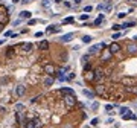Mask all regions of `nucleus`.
Here are the masks:
<instances>
[{
    "label": "nucleus",
    "instance_id": "1",
    "mask_svg": "<svg viewBox=\"0 0 137 128\" xmlns=\"http://www.w3.org/2000/svg\"><path fill=\"white\" fill-rule=\"evenodd\" d=\"M64 102H66L67 107H73L76 104V96L75 95H66L64 96Z\"/></svg>",
    "mask_w": 137,
    "mask_h": 128
},
{
    "label": "nucleus",
    "instance_id": "2",
    "mask_svg": "<svg viewBox=\"0 0 137 128\" xmlns=\"http://www.w3.org/2000/svg\"><path fill=\"white\" fill-rule=\"evenodd\" d=\"M44 72L47 73V75H53L55 73V66L53 64H46L44 66Z\"/></svg>",
    "mask_w": 137,
    "mask_h": 128
},
{
    "label": "nucleus",
    "instance_id": "3",
    "mask_svg": "<svg viewBox=\"0 0 137 128\" xmlns=\"http://www.w3.org/2000/svg\"><path fill=\"white\" fill-rule=\"evenodd\" d=\"M25 91H26V87H25V85H17V88H15V95H17V96H23V95H25Z\"/></svg>",
    "mask_w": 137,
    "mask_h": 128
},
{
    "label": "nucleus",
    "instance_id": "4",
    "mask_svg": "<svg viewBox=\"0 0 137 128\" xmlns=\"http://www.w3.org/2000/svg\"><path fill=\"white\" fill-rule=\"evenodd\" d=\"M108 50H110L111 53H116V52H119V50H120V46L117 44V43H111L110 47H108Z\"/></svg>",
    "mask_w": 137,
    "mask_h": 128
},
{
    "label": "nucleus",
    "instance_id": "5",
    "mask_svg": "<svg viewBox=\"0 0 137 128\" xmlns=\"http://www.w3.org/2000/svg\"><path fill=\"white\" fill-rule=\"evenodd\" d=\"M6 18H8V14H6V9H5V8H0V23H3V22H6Z\"/></svg>",
    "mask_w": 137,
    "mask_h": 128
},
{
    "label": "nucleus",
    "instance_id": "6",
    "mask_svg": "<svg viewBox=\"0 0 137 128\" xmlns=\"http://www.w3.org/2000/svg\"><path fill=\"white\" fill-rule=\"evenodd\" d=\"M20 47H22L23 52H26V53H29V52L32 50V44H31V43H23V44H20Z\"/></svg>",
    "mask_w": 137,
    "mask_h": 128
},
{
    "label": "nucleus",
    "instance_id": "7",
    "mask_svg": "<svg viewBox=\"0 0 137 128\" xmlns=\"http://www.w3.org/2000/svg\"><path fill=\"white\" fill-rule=\"evenodd\" d=\"M101 47H104V44H93V46L88 49V52H90V53H96V52L99 50Z\"/></svg>",
    "mask_w": 137,
    "mask_h": 128
},
{
    "label": "nucleus",
    "instance_id": "8",
    "mask_svg": "<svg viewBox=\"0 0 137 128\" xmlns=\"http://www.w3.org/2000/svg\"><path fill=\"white\" fill-rule=\"evenodd\" d=\"M72 38H73V34L70 32V34H66V35H63L61 41H63V43H69V41H72Z\"/></svg>",
    "mask_w": 137,
    "mask_h": 128
},
{
    "label": "nucleus",
    "instance_id": "9",
    "mask_svg": "<svg viewBox=\"0 0 137 128\" xmlns=\"http://www.w3.org/2000/svg\"><path fill=\"white\" fill-rule=\"evenodd\" d=\"M126 49H128V52H129V53H135V52H137V46H135V44H132V43H129V44L126 46Z\"/></svg>",
    "mask_w": 137,
    "mask_h": 128
},
{
    "label": "nucleus",
    "instance_id": "10",
    "mask_svg": "<svg viewBox=\"0 0 137 128\" xmlns=\"http://www.w3.org/2000/svg\"><path fill=\"white\" fill-rule=\"evenodd\" d=\"M53 81H55L53 76H47V78L44 79V85H46V87H50V85L53 84Z\"/></svg>",
    "mask_w": 137,
    "mask_h": 128
},
{
    "label": "nucleus",
    "instance_id": "11",
    "mask_svg": "<svg viewBox=\"0 0 137 128\" xmlns=\"http://www.w3.org/2000/svg\"><path fill=\"white\" fill-rule=\"evenodd\" d=\"M31 15H32V12H29V11H22L20 12V18H31Z\"/></svg>",
    "mask_w": 137,
    "mask_h": 128
},
{
    "label": "nucleus",
    "instance_id": "12",
    "mask_svg": "<svg viewBox=\"0 0 137 128\" xmlns=\"http://www.w3.org/2000/svg\"><path fill=\"white\" fill-rule=\"evenodd\" d=\"M102 20H104V15H102V14H99V17H97V18H96V20H94V23H93V26H99V25L102 23Z\"/></svg>",
    "mask_w": 137,
    "mask_h": 128
},
{
    "label": "nucleus",
    "instance_id": "13",
    "mask_svg": "<svg viewBox=\"0 0 137 128\" xmlns=\"http://www.w3.org/2000/svg\"><path fill=\"white\" fill-rule=\"evenodd\" d=\"M40 49H41V50H47V49H49V43H47L46 40L41 41V43H40Z\"/></svg>",
    "mask_w": 137,
    "mask_h": 128
},
{
    "label": "nucleus",
    "instance_id": "14",
    "mask_svg": "<svg viewBox=\"0 0 137 128\" xmlns=\"http://www.w3.org/2000/svg\"><path fill=\"white\" fill-rule=\"evenodd\" d=\"M122 82H123V84H135L137 81H135L134 78H125V79H122Z\"/></svg>",
    "mask_w": 137,
    "mask_h": 128
},
{
    "label": "nucleus",
    "instance_id": "15",
    "mask_svg": "<svg viewBox=\"0 0 137 128\" xmlns=\"http://www.w3.org/2000/svg\"><path fill=\"white\" fill-rule=\"evenodd\" d=\"M32 122H34V128H41V126H43V123H41L40 119H34Z\"/></svg>",
    "mask_w": 137,
    "mask_h": 128
},
{
    "label": "nucleus",
    "instance_id": "16",
    "mask_svg": "<svg viewBox=\"0 0 137 128\" xmlns=\"http://www.w3.org/2000/svg\"><path fill=\"white\" fill-rule=\"evenodd\" d=\"M61 91H63V93H66V95H75V91H73L72 88H67V87L61 88Z\"/></svg>",
    "mask_w": 137,
    "mask_h": 128
},
{
    "label": "nucleus",
    "instance_id": "17",
    "mask_svg": "<svg viewBox=\"0 0 137 128\" xmlns=\"http://www.w3.org/2000/svg\"><path fill=\"white\" fill-rule=\"evenodd\" d=\"M91 40H93V38H91L90 35H84V37H82V43H85V44L91 43Z\"/></svg>",
    "mask_w": 137,
    "mask_h": 128
},
{
    "label": "nucleus",
    "instance_id": "18",
    "mask_svg": "<svg viewBox=\"0 0 137 128\" xmlns=\"http://www.w3.org/2000/svg\"><path fill=\"white\" fill-rule=\"evenodd\" d=\"M132 26H135V23L134 22H131V23H123V25H120V29H128V28H132Z\"/></svg>",
    "mask_w": 137,
    "mask_h": 128
},
{
    "label": "nucleus",
    "instance_id": "19",
    "mask_svg": "<svg viewBox=\"0 0 137 128\" xmlns=\"http://www.w3.org/2000/svg\"><path fill=\"white\" fill-rule=\"evenodd\" d=\"M110 57H111V52H110V50H105V53L102 55V61H107Z\"/></svg>",
    "mask_w": 137,
    "mask_h": 128
},
{
    "label": "nucleus",
    "instance_id": "20",
    "mask_svg": "<svg viewBox=\"0 0 137 128\" xmlns=\"http://www.w3.org/2000/svg\"><path fill=\"white\" fill-rule=\"evenodd\" d=\"M82 93H84V95H85L87 98H90V99H93V98H94V93H91V91H90V90H84V91H82Z\"/></svg>",
    "mask_w": 137,
    "mask_h": 128
},
{
    "label": "nucleus",
    "instance_id": "21",
    "mask_svg": "<svg viewBox=\"0 0 137 128\" xmlns=\"http://www.w3.org/2000/svg\"><path fill=\"white\" fill-rule=\"evenodd\" d=\"M96 91H97V93H99V95H104V93H105V87H104V85H97Z\"/></svg>",
    "mask_w": 137,
    "mask_h": 128
},
{
    "label": "nucleus",
    "instance_id": "22",
    "mask_svg": "<svg viewBox=\"0 0 137 128\" xmlns=\"http://www.w3.org/2000/svg\"><path fill=\"white\" fill-rule=\"evenodd\" d=\"M72 22H73V17H67V18H64L63 23H64V25H69V23H72Z\"/></svg>",
    "mask_w": 137,
    "mask_h": 128
},
{
    "label": "nucleus",
    "instance_id": "23",
    "mask_svg": "<svg viewBox=\"0 0 137 128\" xmlns=\"http://www.w3.org/2000/svg\"><path fill=\"white\" fill-rule=\"evenodd\" d=\"M93 75H94V73H93V72H90V73H87V75H85V78L91 81V79H94V76H93Z\"/></svg>",
    "mask_w": 137,
    "mask_h": 128
},
{
    "label": "nucleus",
    "instance_id": "24",
    "mask_svg": "<svg viewBox=\"0 0 137 128\" xmlns=\"http://www.w3.org/2000/svg\"><path fill=\"white\" fill-rule=\"evenodd\" d=\"M120 37H122V34H120V32H114V34H113V38H114V40L120 38Z\"/></svg>",
    "mask_w": 137,
    "mask_h": 128
},
{
    "label": "nucleus",
    "instance_id": "25",
    "mask_svg": "<svg viewBox=\"0 0 137 128\" xmlns=\"http://www.w3.org/2000/svg\"><path fill=\"white\" fill-rule=\"evenodd\" d=\"M12 55H14V49L11 47V49H8V58H11Z\"/></svg>",
    "mask_w": 137,
    "mask_h": 128
},
{
    "label": "nucleus",
    "instance_id": "26",
    "mask_svg": "<svg viewBox=\"0 0 137 128\" xmlns=\"http://www.w3.org/2000/svg\"><path fill=\"white\" fill-rule=\"evenodd\" d=\"M49 5H50V0H43V6L44 8H47Z\"/></svg>",
    "mask_w": 137,
    "mask_h": 128
},
{
    "label": "nucleus",
    "instance_id": "27",
    "mask_svg": "<svg viewBox=\"0 0 137 128\" xmlns=\"http://www.w3.org/2000/svg\"><path fill=\"white\" fill-rule=\"evenodd\" d=\"M97 123H99V119H97V117H94V119L91 120V125H94V126H96Z\"/></svg>",
    "mask_w": 137,
    "mask_h": 128
},
{
    "label": "nucleus",
    "instance_id": "28",
    "mask_svg": "<svg viewBox=\"0 0 137 128\" xmlns=\"http://www.w3.org/2000/svg\"><path fill=\"white\" fill-rule=\"evenodd\" d=\"M126 111H128V108H126V107H122V108H120V114H125Z\"/></svg>",
    "mask_w": 137,
    "mask_h": 128
},
{
    "label": "nucleus",
    "instance_id": "29",
    "mask_svg": "<svg viewBox=\"0 0 137 128\" xmlns=\"http://www.w3.org/2000/svg\"><path fill=\"white\" fill-rule=\"evenodd\" d=\"M73 78H75V73H69V76H67L66 79H69V81H72Z\"/></svg>",
    "mask_w": 137,
    "mask_h": 128
},
{
    "label": "nucleus",
    "instance_id": "30",
    "mask_svg": "<svg viewBox=\"0 0 137 128\" xmlns=\"http://www.w3.org/2000/svg\"><path fill=\"white\" fill-rule=\"evenodd\" d=\"M111 108H113V105H110V104H108V105H105V110H107L108 113H111Z\"/></svg>",
    "mask_w": 137,
    "mask_h": 128
},
{
    "label": "nucleus",
    "instance_id": "31",
    "mask_svg": "<svg viewBox=\"0 0 137 128\" xmlns=\"http://www.w3.org/2000/svg\"><path fill=\"white\" fill-rule=\"evenodd\" d=\"M26 128H34V122H32V120L28 122V123H26Z\"/></svg>",
    "mask_w": 137,
    "mask_h": 128
},
{
    "label": "nucleus",
    "instance_id": "32",
    "mask_svg": "<svg viewBox=\"0 0 137 128\" xmlns=\"http://www.w3.org/2000/svg\"><path fill=\"white\" fill-rule=\"evenodd\" d=\"M87 18H88V14H82V15H81V20H82V22L87 20Z\"/></svg>",
    "mask_w": 137,
    "mask_h": 128
},
{
    "label": "nucleus",
    "instance_id": "33",
    "mask_svg": "<svg viewBox=\"0 0 137 128\" xmlns=\"http://www.w3.org/2000/svg\"><path fill=\"white\" fill-rule=\"evenodd\" d=\"M91 9H93L91 6H85V8H84V11H85V12H91Z\"/></svg>",
    "mask_w": 137,
    "mask_h": 128
},
{
    "label": "nucleus",
    "instance_id": "34",
    "mask_svg": "<svg viewBox=\"0 0 137 128\" xmlns=\"http://www.w3.org/2000/svg\"><path fill=\"white\" fill-rule=\"evenodd\" d=\"M113 29H114V31L117 32V31H119V29H120V25H114V26H113Z\"/></svg>",
    "mask_w": 137,
    "mask_h": 128
},
{
    "label": "nucleus",
    "instance_id": "35",
    "mask_svg": "<svg viewBox=\"0 0 137 128\" xmlns=\"http://www.w3.org/2000/svg\"><path fill=\"white\" fill-rule=\"evenodd\" d=\"M35 37H37V38H38V37H43V32H37V34H35Z\"/></svg>",
    "mask_w": 137,
    "mask_h": 128
},
{
    "label": "nucleus",
    "instance_id": "36",
    "mask_svg": "<svg viewBox=\"0 0 137 128\" xmlns=\"http://www.w3.org/2000/svg\"><path fill=\"white\" fill-rule=\"evenodd\" d=\"M35 23H37V20H29V25H31V26H32V25H35Z\"/></svg>",
    "mask_w": 137,
    "mask_h": 128
},
{
    "label": "nucleus",
    "instance_id": "37",
    "mask_svg": "<svg viewBox=\"0 0 137 128\" xmlns=\"http://www.w3.org/2000/svg\"><path fill=\"white\" fill-rule=\"evenodd\" d=\"M11 35H12V32H11V31H8V32L5 34V37H11Z\"/></svg>",
    "mask_w": 137,
    "mask_h": 128
},
{
    "label": "nucleus",
    "instance_id": "38",
    "mask_svg": "<svg viewBox=\"0 0 137 128\" xmlns=\"http://www.w3.org/2000/svg\"><path fill=\"white\" fill-rule=\"evenodd\" d=\"M73 2H75V5H79V3L82 2V0H73Z\"/></svg>",
    "mask_w": 137,
    "mask_h": 128
},
{
    "label": "nucleus",
    "instance_id": "39",
    "mask_svg": "<svg viewBox=\"0 0 137 128\" xmlns=\"http://www.w3.org/2000/svg\"><path fill=\"white\" fill-rule=\"evenodd\" d=\"M63 2V0H55V3H61Z\"/></svg>",
    "mask_w": 137,
    "mask_h": 128
},
{
    "label": "nucleus",
    "instance_id": "40",
    "mask_svg": "<svg viewBox=\"0 0 137 128\" xmlns=\"http://www.w3.org/2000/svg\"><path fill=\"white\" fill-rule=\"evenodd\" d=\"M12 2H14V3H18V2H20V0H12Z\"/></svg>",
    "mask_w": 137,
    "mask_h": 128
},
{
    "label": "nucleus",
    "instance_id": "41",
    "mask_svg": "<svg viewBox=\"0 0 137 128\" xmlns=\"http://www.w3.org/2000/svg\"><path fill=\"white\" fill-rule=\"evenodd\" d=\"M2 29H3V26H0V31H2Z\"/></svg>",
    "mask_w": 137,
    "mask_h": 128
},
{
    "label": "nucleus",
    "instance_id": "42",
    "mask_svg": "<svg viewBox=\"0 0 137 128\" xmlns=\"http://www.w3.org/2000/svg\"><path fill=\"white\" fill-rule=\"evenodd\" d=\"M131 2H137V0H131Z\"/></svg>",
    "mask_w": 137,
    "mask_h": 128
}]
</instances>
